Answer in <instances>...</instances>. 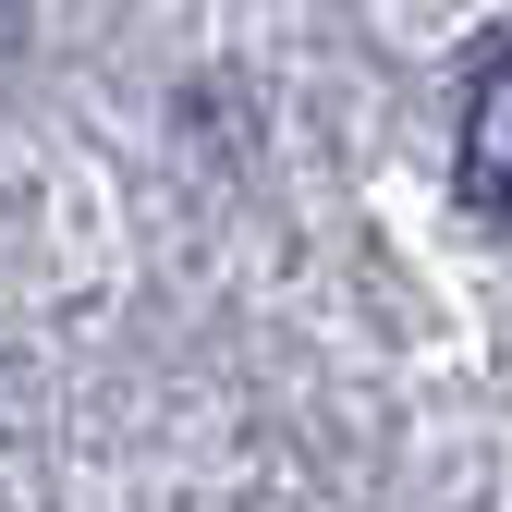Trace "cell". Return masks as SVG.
Listing matches in <instances>:
<instances>
[{
  "label": "cell",
  "instance_id": "obj_1",
  "mask_svg": "<svg viewBox=\"0 0 512 512\" xmlns=\"http://www.w3.org/2000/svg\"><path fill=\"white\" fill-rule=\"evenodd\" d=\"M452 171H464V208L512 232V37H488V49H476V86H464V147H452Z\"/></svg>",
  "mask_w": 512,
  "mask_h": 512
}]
</instances>
